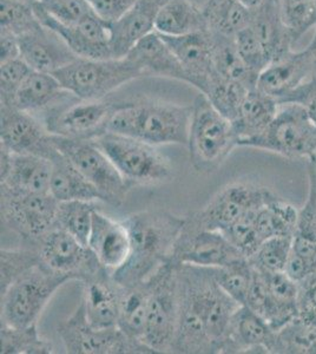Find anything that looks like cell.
Listing matches in <instances>:
<instances>
[{"label": "cell", "instance_id": "6da1fadb", "mask_svg": "<svg viewBox=\"0 0 316 354\" xmlns=\"http://www.w3.org/2000/svg\"><path fill=\"white\" fill-rule=\"evenodd\" d=\"M123 222L130 235V254L112 275L122 286H131L148 280L171 259L185 216L168 210H145L129 215Z\"/></svg>", "mask_w": 316, "mask_h": 354}, {"label": "cell", "instance_id": "7a4b0ae2", "mask_svg": "<svg viewBox=\"0 0 316 354\" xmlns=\"http://www.w3.org/2000/svg\"><path fill=\"white\" fill-rule=\"evenodd\" d=\"M192 106L162 101L117 103L110 117L108 133L138 138L150 145H182L188 147Z\"/></svg>", "mask_w": 316, "mask_h": 354}, {"label": "cell", "instance_id": "3957f363", "mask_svg": "<svg viewBox=\"0 0 316 354\" xmlns=\"http://www.w3.org/2000/svg\"><path fill=\"white\" fill-rule=\"evenodd\" d=\"M192 106L188 141L190 163L197 173H215L237 147L232 122L202 93Z\"/></svg>", "mask_w": 316, "mask_h": 354}, {"label": "cell", "instance_id": "277c9868", "mask_svg": "<svg viewBox=\"0 0 316 354\" xmlns=\"http://www.w3.org/2000/svg\"><path fill=\"white\" fill-rule=\"evenodd\" d=\"M53 75L65 91L82 101H102L143 73L128 57L110 59L77 58Z\"/></svg>", "mask_w": 316, "mask_h": 354}, {"label": "cell", "instance_id": "5b68a950", "mask_svg": "<svg viewBox=\"0 0 316 354\" xmlns=\"http://www.w3.org/2000/svg\"><path fill=\"white\" fill-rule=\"evenodd\" d=\"M95 142L108 155L130 188L162 185L172 178L171 162L156 145L112 133H105Z\"/></svg>", "mask_w": 316, "mask_h": 354}, {"label": "cell", "instance_id": "8992f818", "mask_svg": "<svg viewBox=\"0 0 316 354\" xmlns=\"http://www.w3.org/2000/svg\"><path fill=\"white\" fill-rule=\"evenodd\" d=\"M149 280L151 292L142 342L155 354L172 353L180 312L178 265L170 259Z\"/></svg>", "mask_w": 316, "mask_h": 354}, {"label": "cell", "instance_id": "52a82bcc", "mask_svg": "<svg viewBox=\"0 0 316 354\" xmlns=\"http://www.w3.org/2000/svg\"><path fill=\"white\" fill-rule=\"evenodd\" d=\"M68 281L66 277L48 270L40 261L1 293V325H36L48 301Z\"/></svg>", "mask_w": 316, "mask_h": 354}, {"label": "cell", "instance_id": "ba28073f", "mask_svg": "<svg viewBox=\"0 0 316 354\" xmlns=\"http://www.w3.org/2000/svg\"><path fill=\"white\" fill-rule=\"evenodd\" d=\"M245 147L277 153L290 161H309L316 153V127L302 105L280 103L268 128Z\"/></svg>", "mask_w": 316, "mask_h": 354}, {"label": "cell", "instance_id": "9c48e42d", "mask_svg": "<svg viewBox=\"0 0 316 354\" xmlns=\"http://www.w3.org/2000/svg\"><path fill=\"white\" fill-rule=\"evenodd\" d=\"M53 142L57 149L64 153L100 192L103 202L113 207L124 203L131 188L95 140H76L53 135Z\"/></svg>", "mask_w": 316, "mask_h": 354}, {"label": "cell", "instance_id": "30bf717a", "mask_svg": "<svg viewBox=\"0 0 316 354\" xmlns=\"http://www.w3.org/2000/svg\"><path fill=\"white\" fill-rule=\"evenodd\" d=\"M57 332L66 353L155 354L143 342L130 338L120 327L91 326L82 301L68 319L60 322Z\"/></svg>", "mask_w": 316, "mask_h": 354}, {"label": "cell", "instance_id": "8fae6325", "mask_svg": "<svg viewBox=\"0 0 316 354\" xmlns=\"http://www.w3.org/2000/svg\"><path fill=\"white\" fill-rule=\"evenodd\" d=\"M274 195L261 185L235 182L221 189L202 209L185 216L187 223L197 230L224 232Z\"/></svg>", "mask_w": 316, "mask_h": 354}, {"label": "cell", "instance_id": "7c38bea8", "mask_svg": "<svg viewBox=\"0 0 316 354\" xmlns=\"http://www.w3.org/2000/svg\"><path fill=\"white\" fill-rule=\"evenodd\" d=\"M117 103L102 101H82L68 97L65 101L45 111V128L56 136L76 140H96L108 133L110 117Z\"/></svg>", "mask_w": 316, "mask_h": 354}, {"label": "cell", "instance_id": "4fadbf2b", "mask_svg": "<svg viewBox=\"0 0 316 354\" xmlns=\"http://www.w3.org/2000/svg\"><path fill=\"white\" fill-rule=\"evenodd\" d=\"M1 189V221L17 235L39 243L56 227L59 202L51 194L16 193Z\"/></svg>", "mask_w": 316, "mask_h": 354}, {"label": "cell", "instance_id": "5bb4252c", "mask_svg": "<svg viewBox=\"0 0 316 354\" xmlns=\"http://www.w3.org/2000/svg\"><path fill=\"white\" fill-rule=\"evenodd\" d=\"M40 261L55 273L84 282L105 268L89 245L55 227L38 243Z\"/></svg>", "mask_w": 316, "mask_h": 354}, {"label": "cell", "instance_id": "9a60e30c", "mask_svg": "<svg viewBox=\"0 0 316 354\" xmlns=\"http://www.w3.org/2000/svg\"><path fill=\"white\" fill-rule=\"evenodd\" d=\"M245 258L219 230H197L187 223L172 250L171 260L177 265L219 268Z\"/></svg>", "mask_w": 316, "mask_h": 354}, {"label": "cell", "instance_id": "2e32d148", "mask_svg": "<svg viewBox=\"0 0 316 354\" xmlns=\"http://www.w3.org/2000/svg\"><path fill=\"white\" fill-rule=\"evenodd\" d=\"M35 12L45 28L53 30L66 43L73 53L86 59H110L112 56L110 26L96 13L77 25H64L50 16L38 1L33 5Z\"/></svg>", "mask_w": 316, "mask_h": 354}, {"label": "cell", "instance_id": "e0dca14e", "mask_svg": "<svg viewBox=\"0 0 316 354\" xmlns=\"http://www.w3.org/2000/svg\"><path fill=\"white\" fill-rule=\"evenodd\" d=\"M0 113L1 145L12 153H33L48 160L56 145L44 123L37 120L32 113L17 109L12 105H0Z\"/></svg>", "mask_w": 316, "mask_h": 354}, {"label": "cell", "instance_id": "ac0fdd59", "mask_svg": "<svg viewBox=\"0 0 316 354\" xmlns=\"http://www.w3.org/2000/svg\"><path fill=\"white\" fill-rule=\"evenodd\" d=\"M277 330L259 314L241 306L217 347V354L274 353Z\"/></svg>", "mask_w": 316, "mask_h": 354}, {"label": "cell", "instance_id": "d6986e66", "mask_svg": "<svg viewBox=\"0 0 316 354\" xmlns=\"http://www.w3.org/2000/svg\"><path fill=\"white\" fill-rule=\"evenodd\" d=\"M312 77V62L304 50L290 51L269 63L257 77V88L275 98L279 103L308 82Z\"/></svg>", "mask_w": 316, "mask_h": 354}, {"label": "cell", "instance_id": "ffe728a7", "mask_svg": "<svg viewBox=\"0 0 316 354\" xmlns=\"http://www.w3.org/2000/svg\"><path fill=\"white\" fill-rule=\"evenodd\" d=\"M162 37L183 65L187 73V84L192 85L205 95L215 75L212 32L205 31L187 36Z\"/></svg>", "mask_w": 316, "mask_h": 354}, {"label": "cell", "instance_id": "44dd1931", "mask_svg": "<svg viewBox=\"0 0 316 354\" xmlns=\"http://www.w3.org/2000/svg\"><path fill=\"white\" fill-rule=\"evenodd\" d=\"M82 285V302L89 324L95 328L118 327L123 286L115 280L111 272L103 268Z\"/></svg>", "mask_w": 316, "mask_h": 354}, {"label": "cell", "instance_id": "7402d4cb", "mask_svg": "<svg viewBox=\"0 0 316 354\" xmlns=\"http://www.w3.org/2000/svg\"><path fill=\"white\" fill-rule=\"evenodd\" d=\"M18 39L20 57L30 68L40 73H56L80 58L56 32L43 24Z\"/></svg>", "mask_w": 316, "mask_h": 354}, {"label": "cell", "instance_id": "603a6c76", "mask_svg": "<svg viewBox=\"0 0 316 354\" xmlns=\"http://www.w3.org/2000/svg\"><path fill=\"white\" fill-rule=\"evenodd\" d=\"M169 0H137L128 12L110 26L113 58H123L138 41L155 31L157 16Z\"/></svg>", "mask_w": 316, "mask_h": 354}, {"label": "cell", "instance_id": "cb8c5ba5", "mask_svg": "<svg viewBox=\"0 0 316 354\" xmlns=\"http://www.w3.org/2000/svg\"><path fill=\"white\" fill-rule=\"evenodd\" d=\"M89 248L100 263L111 273L124 265L130 254V235L124 222L116 221L100 210H95Z\"/></svg>", "mask_w": 316, "mask_h": 354}, {"label": "cell", "instance_id": "d4e9b609", "mask_svg": "<svg viewBox=\"0 0 316 354\" xmlns=\"http://www.w3.org/2000/svg\"><path fill=\"white\" fill-rule=\"evenodd\" d=\"M125 57L133 62L145 76L165 77L187 83L183 65L156 31L142 38Z\"/></svg>", "mask_w": 316, "mask_h": 354}, {"label": "cell", "instance_id": "484cf974", "mask_svg": "<svg viewBox=\"0 0 316 354\" xmlns=\"http://www.w3.org/2000/svg\"><path fill=\"white\" fill-rule=\"evenodd\" d=\"M51 175L53 163L48 158L13 153L8 174L0 178V188L16 193L48 194Z\"/></svg>", "mask_w": 316, "mask_h": 354}, {"label": "cell", "instance_id": "4316f807", "mask_svg": "<svg viewBox=\"0 0 316 354\" xmlns=\"http://www.w3.org/2000/svg\"><path fill=\"white\" fill-rule=\"evenodd\" d=\"M279 105L275 98L261 93L259 88H252L232 121L237 147H245L248 142L260 136L277 116Z\"/></svg>", "mask_w": 316, "mask_h": 354}, {"label": "cell", "instance_id": "83f0119b", "mask_svg": "<svg viewBox=\"0 0 316 354\" xmlns=\"http://www.w3.org/2000/svg\"><path fill=\"white\" fill-rule=\"evenodd\" d=\"M48 160L53 163L50 193L57 201H103L100 192L64 153L56 148Z\"/></svg>", "mask_w": 316, "mask_h": 354}, {"label": "cell", "instance_id": "f1b7e54d", "mask_svg": "<svg viewBox=\"0 0 316 354\" xmlns=\"http://www.w3.org/2000/svg\"><path fill=\"white\" fill-rule=\"evenodd\" d=\"M71 93L65 91L53 73L32 70L17 91L13 106L26 113L46 111L65 101Z\"/></svg>", "mask_w": 316, "mask_h": 354}, {"label": "cell", "instance_id": "f546056e", "mask_svg": "<svg viewBox=\"0 0 316 354\" xmlns=\"http://www.w3.org/2000/svg\"><path fill=\"white\" fill-rule=\"evenodd\" d=\"M250 26L267 51L270 63L290 53L295 44L292 33L281 19L275 0H268L252 10Z\"/></svg>", "mask_w": 316, "mask_h": 354}, {"label": "cell", "instance_id": "4dcf8cb0", "mask_svg": "<svg viewBox=\"0 0 316 354\" xmlns=\"http://www.w3.org/2000/svg\"><path fill=\"white\" fill-rule=\"evenodd\" d=\"M155 31L165 37H180L209 31L202 8L190 0H169L155 23Z\"/></svg>", "mask_w": 316, "mask_h": 354}, {"label": "cell", "instance_id": "1f68e13d", "mask_svg": "<svg viewBox=\"0 0 316 354\" xmlns=\"http://www.w3.org/2000/svg\"><path fill=\"white\" fill-rule=\"evenodd\" d=\"M212 61L215 73L224 80L240 83L248 88H257V75L245 65L237 50L235 37L212 33Z\"/></svg>", "mask_w": 316, "mask_h": 354}, {"label": "cell", "instance_id": "d6a6232c", "mask_svg": "<svg viewBox=\"0 0 316 354\" xmlns=\"http://www.w3.org/2000/svg\"><path fill=\"white\" fill-rule=\"evenodd\" d=\"M202 11L209 31L222 36L235 37L252 23V10L240 0H207Z\"/></svg>", "mask_w": 316, "mask_h": 354}, {"label": "cell", "instance_id": "836d02e7", "mask_svg": "<svg viewBox=\"0 0 316 354\" xmlns=\"http://www.w3.org/2000/svg\"><path fill=\"white\" fill-rule=\"evenodd\" d=\"M150 292L149 279L131 286H123L122 292L118 327L130 338L140 342L145 332Z\"/></svg>", "mask_w": 316, "mask_h": 354}, {"label": "cell", "instance_id": "e575fe53", "mask_svg": "<svg viewBox=\"0 0 316 354\" xmlns=\"http://www.w3.org/2000/svg\"><path fill=\"white\" fill-rule=\"evenodd\" d=\"M299 210L277 194L257 212L255 225L262 242L279 236H292Z\"/></svg>", "mask_w": 316, "mask_h": 354}, {"label": "cell", "instance_id": "d590c367", "mask_svg": "<svg viewBox=\"0 0 316 354\" xmlns=\"http://www.w3.org/2000/svg\"><path fill=\"white\" fill-rule=\"evenodd\" d=\"M95 202H59L57 210L56 227L71 234L83 245H88L89 236L93 225Z\"/></svg>", "mask_w": 316, "mask_h": 354}, {"label": "cell", "instance_id": "8d00e7d4", "mask_svg": "<svg viewBox=\"0 0 316 354\" xmlns=\"http://www.w3.org/2000/svg\"><path fill=\"white\" fill-rule=\"evenodd\" d=\"M1 354H53V346L41 338L36 325L10 327L1 325Z\"/></svg>", "mask_w": 316, "mask_h": 354}, {"label": "cell", "instance_id": "74e56055", "mask_svg": "<svg viewBox=\"0 0 316 354\" xmlns=\"http://www.w3.org/2000/svg\"><path fill=\"white\" fill-rule=\"evenodd\" d=\"M212 270L221 288L228 294L230 298L239 302L241 306H243L254 275V267L252 262L249 261V259H237L228 265Z\"/></svg>", "mask_w": 316, "mask_h": 354}, {"label": "cell", "instance_id": "f35d334b", "mask_svg": "<svg viewBox=\"0 0 316 354\" xmlns=\"http://www.w3.org/2000/svg\"><path fill=\"white\" fill-rule=\"evenodd\" d=\"M316 354V326L295 318L277 332L275 354Z\"/></svg>", "mask_w": 316, "mask_h": 354}, {"label": "cell", "instance_id": "ab89813d", "mask_svg": "<svg viewBox=\"0 0 316 354\" xmlns=\"http://www.w3.org/2000/svg\"><path fill=\"white\" fill-rule=\"evenodd\" d=\"M250 90L252 88L240 83L224 80L215 73L205 96L223 116L232 122L236 117L242 102Z\"/></svg>", "mask_w": 316, "mask_h": 354}, {"label": "cell", "instance_id": "60d3db41", "mask_svg": "<svg viewBox=\"0 0 316 354\" xmlns=\"http://www.w3.org/2000/svg\"><path fill=\"white\" fill-rule=\"evenodd\" d=\"M292 250V236L269 239L249 259L252 267L262 273L286 272Z\"/></svg>", "mask_w": 316, "mask_h": 354}, {"label": "cell", "instance_id": "b9f144b4", "mask_svg": "<svg viewBox=\"0 0 316 354\" xmlns=\"http://www.w3.org/2000/svg\"><path fill=\"white\" fill-rule=\"evenodd\" d=\"M0 28L15 33L17 37L31 32L41 25L33 5L16 0H0Z\"/></svg>", "mask_w": 316, "mask_h": 354}, {"label": "cell", "instance_id": "7bdbcfd3", "mask_svg": "<svg viewBox=\"0 0 316 354\" xmlns=\"http://www.w3.org/2000/svg\"><path fill=\"white\" fill-rule=\"evenodd\" d=\"M281 19L297 43L313 28L314 0H275Z\"/></svg>", "mask_w": 316, "mask_h": 354}, {"label": "cell", "instance_id": "ee69618b", "mask_svg": "<svg viewBox=\"0 0 316 354\" xmlns=\"http://www.w3.org/2000/svg\"><path fill=\"white\" fill-rule=\"evenodd\" d=\"M1 293L23 274L40 263L38 250H6L1 248Z\"/></svg>", "mask_w": 316, "mask_h": 354}, {"label": "cell", "instance_id": "f6af8a7d", "mask_svg": "<svg viewBox=\"0 0 316 354\" xmlns=\"http://www.w3.org/2000/svg\"><path fill=\"white\" fill-rule=\"evenodd\" d=\"M259 209L252 210L241 218L240 221L222 232L229 239V241L236 247V250L247 259L252 258L263 243L259 236L255 225V216Z\"/></svg>", "mask_w": 316, "mask_h": 354}, {"label": "cell", "instance_id": "bcb514c9", "mask_svg": "<svg viewBox=\"0 0 316 354\" xmlns=\"http://www.w3.org/2000/svg\"><path fill=\"white\" fill-rule=\"evenodd\" d=\"M50 16L64 25H77L95 15L86 0H39Z\"/></svg>", "mask_w": 316, "mask_h": 354}, {"label": "cell", "instance_id": "7dc6e473", "mask_svg": "<svg viewBox=\"0 0 316 354\" xmlns=\"http://www.w3.org/2000/svg\"><path fill=\"white\" fill-rule=\"evenodd\" d=\"M235 43L245 65L259 76L261 71L270 63V59L250 25L237 33Z\"/></svg>", "mask_w": 316, "mask_h": 354}, {"label": "cell", "instance_id": "c3c4849f", "mask_svg": "<svg viewBox=\"0 0 316 354\" xmlns=\"http://www.w3.org/2000/svg\"><path fill=\"white\" fill-rule=\"evenodd\" d=\"M0 105H12L21 83L32 71L24 59L15 58L0 63Z\"/></svg>", "mask_w": 316, "mask_h": 354}, {"label": "cell", "instance_id": "681fc988", "mask_svg": "<svg viewBox=\"0 0 316 354\" xmlns=\"http://www.w3.org/2000/svg\"><path fill=\"white\" fill-rule=\"evenodd\" d=\"M297 318L316 326V270L299 282Z\"/></svg>", "mask_w": 316, "mask_h": 354}, {"label": "cell", "instance_id": "f907efd6", "mask_svg": "<svg viewBox=\"0 0 316 354\" xmlns=\"http://www.w3.org/2000/svg\"><path fill=\"white\" fill-rule=\"evenodd\" d=\"M100 19L112 24L120 21L137 0H86Z\"/></svg>", "mask_w": 316, "mask_h": 354}, {"label": "cell", "instance_id": "816d5d0a", "mask_svg": "<svg viewBox=\"0 0 316 354\" xmlns=\"http://www.w3.org/2000/svg\"><path fill=\"white\" fill-rule=\"evenodd\" d=\"M287 102L302 105L316 127V77H312L308 82L301 85L300 88L290 93L282 103Z\"/></svg>", "mask_w": 316, "mask_h": 354}, {"label": "cell", "instance_id": "f5cc1de1", "mask_svg": "<svg viewBox=\"0 0 316 354\" xmlns=\"http://www.w3.org/2000/svg\"><path fill=\"white\" fill-rule=\"evenodd\" d=\"M20 57L19 39L15 33L1 28L0 31V63Z\"/></svg>", "mask_w": 316, "mask_h": 354}, {"label": "cell", "instance_id": "db71d44e", "mask_svg": "<svg viewBox=\"0 0 316 354\" xmlns=\"http://www.w3.org/2000/svg\"><path fill=\"white\" fill-rule=\"evenodd\" d=\"M306 51L309 55L310 62H312L313 73H314V77H316V26H315V35L313 37L312 41L309 43L308 46L306 48Z\"/></svg>", "mask_w": 316, "mask_h": 354}, {"label": "cell", "instance_id": "11a10c76", "mask_svg": "<svg viewBox=\"0 0 316 354\" xmlns=\"http://www.w3.org/2000/svg\"><path fill=\"white\" fill-rule=\"evenodd\" d=\"M240 1L250 10H255V8H260L261 5H263L264 3H267L268 0H240Z\"/></svg>", "mask_w": 316, "mask_h": 354}, {"label": "cell", "instance_id": "9f6ffc18", "mask_svg": "<svg viewBox=\"0 0 316 354\" xmlns=\"http://www.w3.org/2000/svg\"><path fill=\"white\" fill-rule=\"evenodd\" d=\"M16 1H19V3H24V4L28 5H35L36 4L38 0H16Z\"/></svg>", "mask_w": 316, "mask_h": 354}, {"label": "cell", "instance_id": "6f0895ef", "mask_svg": "<svg viewBox=\"0 0 316 354\" xmlns=\"http://www.w3.org/2000/svg\"><path fill=\"white\" fill-rule=\"evenodd\" d=\"M313 25L316 26V0H314V17H313Z\"/></svg>", "mask_w": 316, "mask_h": 354}, {"label": "cell", "instance_id": "680465c9", "mask_svg": "<svg viewBox=\"0 0 316 354\" xmlns=\"http://www.w3.org/2000/svg\"><path fill=\"white\" fill-rule=\"evenodd\" d=\"M38 1H39V0H38Z\"/></svg>", "mask_w": 316, "mask_h": 354}]
</instances>
